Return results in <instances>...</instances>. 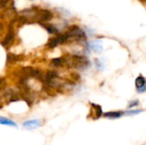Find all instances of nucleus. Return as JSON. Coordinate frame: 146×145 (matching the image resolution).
Instances as JSON below:
<instances>
[{"label": "nucleus", "mask_w": 146, "mask_h": 145, "mask_svg": "<svg viewBox=\"0 0 146 145\" xmlns=\"http://www.w3.org/2000/svg\"><path fill=\"white\" fill-rule=\"evenodd\" d=\"M50 65L53 68H56V69H57L59 68H62V67H64L65 66V61H64L63 56H60V57H55V58L51 59L50 62Z\"/></svg>", "instance_id": "obj_5"}, {"label": "nucleus", "mask_w": 146, "mask_h": 145, "mask_svg": "<svg viewBox=\"0 0 146 145\" xmlns=\"http://www.w3.org/2000/svg\"><path fill=\"white\" fill-rule=\"evenodd\" d=\"M135 85L139 93H144L146 91V79L142 75H139L135 80Z\"/></svg>", "instance_id": "obj_3"}, {"label": "nucleus", "mask_w": 146, "mask_h": 145, "mask_svg": "<svg viewBox=\"0 0 146 145\" xmlns=\"http://www.w3.org/2000/svg\"><path fill=\"white\" fill-rule=\"evenodd\" d=\"M142 112H143L142 109H132V110L125 111L124 115H139V114H140Z\"/></svg>", "instance_id": "obj_9"}, {"label": "nucleus", "mask_w": 146, "mask_h": 145, "mask_svg": "<svg viewBox=\"0 0 146 145\" xmlns=\"http://www.w3.org/2000/svg\"><path fill=\"white\" fill-rule=\"evenodd\" d=\"M139 102L138 100L131 101V102L129 103V104H128V108H129V109H132V108H133V107H136V106L139 105Z\"/></svg>", "instance_id": "obj_12"}, {"label": "nucleus", "mask_w": 146, "mask_h": 145, "mask_svg": "<svg viewBox=\"0 0 146 145\" xmlns=\"http://www.w3.org/2000/svg\"><path fill=\"white\" fill-rule=\"evenodd\" d=\"M0 125H3V126H13V127H18V125L12 120L6 118V117H3L0 116Z\"/></svg>", "instance_id": "obj_8"}, {"label": "nucleus", "mask_w": 146, "mask_h": 145, "mask_svg": "<svg viewBox=\"0 0 146 145\" xmlns=\"http://www.w3.org/2000/svg\"><path fill=\"white\" fill-rule=\"evenodd\" d=\"M6 85V80L3 77L0 76V91H2Z\"/></svg>", "instance_id": "obj_11"}, {"label": "nucleus", "mask_w": 146, "mask_h": 145, "mask_svg": "<svg viewBox=\"0 0 146 145\" xmlns=\"http://www.w3.org/2000/svg\"><path fill=\"white\" fill-rule=\"evenodd\" d=\"M15 21H12V22H10L7 28V33L4 36V38H3V40L1 41V44L3 47H7L9 46L10 44L13 43V41L15 40V26H14V23Z\"/></svg>", "instance_id": "obj_1"}, {"label": "nucleus", "mask_w": 146, "mask_h": 145, "mask_svg": "<svg viewBox=\"0 0 146 145\" xmlns=\"http://www.w3.org/2000/svg\"><path fill=\"white\" fill-rule=\"evenodd\" d=\"M124 115V112L122 111H110V112H107L105 114H104V116L108 118V119H119L121 116Z\"/></svg>", "instance_id": "obj_7"}, {"label": "nucleus", "mask_w": 146, "mask_h": 145, "mask_svg": "<svg viewBox=\"0 0 146 145\" xmlns=\"http://www.w3.org/2000/svg\"><path fill=\"white\" fill-rule=\"evenodd\" d=\"M95 64L98 70H102L104 68V63L99 59H95Z\"/></svg>", "instance_id": "obj_10"}, {"label": "nucleus", "mask_w": 146, "mask_h": 145, "mask_svg": "<svg viewBox=\"0 0 146 145\" xmlns=\"http://www.w3.org/2000/svg\"><path fill=\"white\" fill-rule=\"evenodd\" d=\"M50 35H55L57 34L59 32H61V29L59 26H57L56 25L50 23V22H41L38 23Z\"/></svg>", "instance_id": "obj_2"}, {"label": "nucleus", "mask_w": 146, "mask_h": 145, "mask_svg": "<svg viewBox=\"0 0 146 145\" xmlns=\"http://www.w3.org/2000/svg\"><path fill=\"white\" fill-rule=\"evenodd\" d=\"M92 119L97 120L98 118H100L103 115V110L101 106L98 105V104H94L92 103Z\"/></svg>", "instance_id": "obj_6"}, {"label": "nucleus", "mask_w": 146, "mask_h": 145, "mask_svg": "<svg viewBox=\"0 0 146 145\" xmlns=\"http://www.w3.org/2000/svg\"><path fill=\"white\" fill-rule=\"evenodd\" d=\"M22 126L27 130H33L41 126V121L39 120H29L26 121Z\"/></svg>", "instance_id": "obj_4"}]
</instances>
